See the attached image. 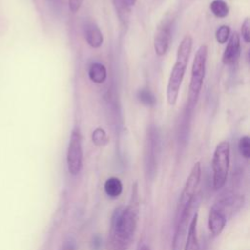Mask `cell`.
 Here are the masks:
<instances>
[{"label": "cell", "instance_id": "obj_22", "mask_svg": "<svg viewBox=\"0 0 250 250\" xmlns=\"http://www.w3.org/2000/svg\"><path fill=\"white\" fill-rule=\"evenodd\" d=\"M241 35L245 43L250 42V21L249 18H246L241 25Z\"/></svg>", "mask_w": 250, "mask_h": 250}, {"label": "cell", "instance_id": "obj_16", "mask_svg": "<svg viewBox=\"0 0 250 250\" xmlns=\"http://www.w3.org/2000/svg\"><path fill=\"white\" fill-rule=\"evenodd\" d=\"M104 188L107 196L111 198H116L122 193L123 186L121 181L118 178L110 177L104 182Z\"/></svg>", "mask_w": 250, "mask_h": 250}, {"label": "cell", "instance_id": "obj_28", "mask_svg": "<svg viewBox=\"0 0 250 250\" xmlns=\"http://www.w3.org/2000/svg\"><path fill=\"white\" fill-rule=\"evenodd\" d=\"M204 250H208V249H207V248H204Z\"/></svg>", "mask_w": 250, "mask_h": 250}, {"label": "cell", "instance_id": "obj_3", "mask_svg": "<svg viewBox=\"0 0 250 250\" xmlns=\"http://www.w3.org/2000/svg\"><path fill=\"white\" fill-rule=\"evenodd\" d=\"M208 49L206 45H201L193 58L191 66V75L188 87V105L193 107L197 102L200 90L202 88L203 79L205 76L206 61Z\"/></svg>", "mask_w": 250, "mask_h": 250}, {"label": "cell", "instance_id": "obj_27", "mask_svg": "<svg viewBox=\"0 0 250 250\" xmlns=\"http://www.w3.org/2000/svg\"><path fill=\"white\" fill-rule=\"evenodd\" d=\"M124 2L129 6V7H132L135 5V3L137 2V0H124Z\"/></svg>", "mask_w": 250, "mask_h": 250}, {"label": "cell", "instance_id": "obj_10", "mask_svg": "<svg viewBox=\"0 0 250 250\" xmlns=\"http://www.w3.org/2000/svg\"><path fill=\"white\" fill-rule=\"evenodd\" d=\"M227 223V217L222 204H214L209 212L208 227L213 235H219L223 231Z\"/></svg>", "mask_w": 250, "mask_h": 250}, {"label": "cell", "instance_id": "obj_6", "mask_svg": "<svg viewBox=\"0 0 250 250\" xmlns=\"http://www.w3.org/2000/svg\"><path fill=\"white\" fill-rule=\"evenodd\" d=\"M200 178H201V165H200V162H195L190 170V173L185 183L184 188L180 195V198L177 204L176 215L181 213L187 207L194 205L195 195H196L197 188L199 187Z\"/></svg>", "mask_w": 250, "mask_h": 250}, {"label": "cell", "instance_id": "obj_21", "mask_svg": "<svg viewBox=\"0 0 250 250\" xmlns=\"http://www.w3.org/2000/svg\"><path fill=\"white\" fill-rule=\"evenodd\" d=\"M229 34H230V28L228 25H221L215 34L216 40L219 44H225L229 38Z\"/></svg>", "mask_w": 250, "mask_h": 250}, {"label": "cell", "instance_id": "obj_17", "mask_svg": "<svg viewBox=\"0 0 250 250\" xmlns=\"http://www.w3.org/2000/svg\"><path fill=\"white\" fill-rule=\"evenodd\" d=\"M210 10L217 18H225L229 12V8L224 0H213L210 3Z\"/></svg>", "mask_w": 250, "mask_h": 250}, {"label": "cell", "instance_id": "obj_9", "mask_svg": "<svg viewBox=\"0 0 250 250\" xmlns=\"http://www.w3.org/2000/svg\"><path fill=\"white\" fill-rule=\"evenodd\" d=\"M171 38L172 20L169 18H165L159 22L153 37V48L157 56L162 57L167 53L170 46Z\"/></svg>", "mask_w": 250, "mask_h": 250}, {"label": "cell", "instance_id": "obj_7", "mask_svg": "<svg viewBox=\"0 0 250 250\" xmlns=\"http://www.w3.org/2000/svg\"><path fill=\"white\" fill-rule=\"evenodd\" d=\"M83 162V150H82V140L81 134L78 129H73L66 152V164L68 172L75 176L78 175L82 169Z\"/></svg>", "mask_w": 250, "mask_h": 250}, {"label": "cell", "instance_id": "obj_15", "mask_svg": "<svg viewBox=\"0 0 250 250\" xmlns=\"http://www.w3.org/2000/svg\"><path fill=\"white\" fill-rule=\"evenodd\" d=\"M112 4L120 22L124 26H127L131 15V7H129L124 0H112Z\"/></svg>", "mask_w": 250, "mask_h": 250}, {"label": "cell", "instance_id": "obj_1", "mask_svg": "<svg viewBox=\"0 0 250 250\" xmlns=\"http://www.w3.org/2000/svg\"><path fill=\"white\" fill-rule=\"evenodd\" d=\"M132 194L126 206H120L112 214L108 245L112 250H128L131 246L139 221L138 186L132 187Z\"/></svg>", "mask_w": 250, "mask_h": 250}, {"label": "cell", "instance_id": "obj_18", "mask_svg": "<svg viewBox=\"0 0 250 250\" xmlns=\"http://www.w3.org/2000/svg\"><path fill=\"white\" fill-rule=\"evenodd\" d=\"M137 98L139 102L146 106H153L156 104L155 96L149 89H146V88L140 89L137 92Z\"/></svg>", "mask_w": 250, "mask_h": 250}, {"label": "cell", "instance_id": "obj_5", "mask_svg": "<svg viewBox=\"0 0 250 250\" xmlns=\"http://www.w3.org/2000/svg\"><path fill=\"white\" fill-rule=\"evenodd\" d=\"M230 146L227 141L220 142L213 153L212 171H213V187L215 189L222 188L227 181L229 168Z\"/></svg>", "mask_w": 250, "mask_h": 250}, {"label": "cell", "instance_id": "obj_23", "mask_svg": "<svg viewBox=\"0 0 250 250\" xmlns=\"http://www.w3.org/2000/svg\"><path fill=\"white\" fill-rule=\"evenodd\" d=\"M61 250H76L75 240H74L72 237L67 238V239L63 242V244H62Z\"/></svg>", "mask_w": 250, "mask_h": 250}, {"label": "cell", "instance_id": "obj_13", "mask_svg": "<svg viewBox=\"0 0 250 250\" xmlns=\"http://www.w3.org/2000/svg\"><path fill=\"white\" fill-rule=\"evenodd\" d=\"M85 39L92 48H100L104 42V36L99 26L94 22H88L84 27Z\"/></svg>", "mask_w": 250, "mask_h": 250}, {"label": "cell", "instance_id": "obj_4", "mask_svg": "<svg viewBox=\"0 0 250 250\" xmlns=\"http://www.w3.org/2000/svg\"><path fill=\"white\" fill-rule=\"evenodd\" d=\"M159 137L154 125H149L146 132L144 146V170L147 181H153L157 173Z\"/></svg>", "mask_w": 250, "mask_h": 250}, {"label": "cell", "instance_id": "obj_24", "mask_svg": "<svg viewBox=\"0 0 250 250\" xmlns=\"http://www.w3.org/2000/svg\"><path fill=\"white\" fill-rule=\"evenodd\" d=\"M83 0H68V7L69 10L72 13H76L79 11L81 5H82Z\"/></svg>", "mask_w": 250, "mask_h": 250}, {"label": "cell", "instance_id": "obj_11", "mask_svg": "<svg viewBox=\"0 0 250 250\" xmlns=\"http://www.w3.org/2000/svg\"><path fill=\"white\" fill-rule=\"evenodd\" d=\"M240 56V37L237 32H233L228 40V44L223 53L222 62L226 65L233 64Z\"/></svg>", "mask_w": 250, "mask_h": 250}, {"label": "cell", "instance_id": "obj_25", "mask_svg": "<svg viewBox=\"0 0 250 250\" xmlns=\"http://www.w3.org/2000/svg\"><path fill=\"white\" fill-rule=\"evenodd\" d=\"M93 244H95V245H94V248H98V247L101 245V239H100L99 236H95V237H94Z\"/></svg>", "mask_w": 250, "mask_h": 250}, {"label": "cell", "instance_id": "obj_14", "mask_svg": "<svg viewBox=\"0 0 250 250\" xmlns=\"http://www.w3.org/2000/svg\"><path fill=\"white\" fill-rule=\"evenodd\" d=\"M88 75L92 82H94L96 84H102L104 82V80L106 79V76H107L106 68L104 64H102L100 62H94L89 67Z\"/></svg>", "mask_w": 250, "mask_h": 250}, {"label": "cell", "instance_id": "obj_26", "mask_svg": "<svg viewBox=\"0 0 250 250\" xmlns=\"http://www.w3.org/2000/svg\"><path fill=\"white\" fill-rule=\"evenodd\" d=\"M137 250H150V248L146 243H141Z\"/></svg>", "mask_w": 250, "mask_h": 250}, {"label": "cell", "instance_id": "obj_2", "mask_svg": "<svg viewBox=\"0 0 250 250\" xmlns=\"http://www.w3.org/2000/svg\"><path fill=\"white\" fill-rule=\"evenodd\" d=\"M191 49H192L191 36L190 35L184 36V38L179 44V47L177 50L176 62L174 63V66L172 68V71L170 73L168 83H167L166 97H167V102L170 105H175L177 103L179 91L185 76V72L187 69Z\"/></svg>", "mask_w": 250, "mask_h": 250}, {"label": "cell", "instance_id": "obj_12", "mask_svg": "<svg viewBox=\"0 0 250 250\" xmlns=\"http://www.w3.org/2000/svg\"><path fill=\"white\" fill-rule=\"evenodd\" d=\"M197 221H198V214L194 213L190 220L187 237L184 243V250H200L199 242L197 238Z\"/></svg>", "mask_w": 250, "mask_h": 250}, {"label": "cell", "instance_id": "obj_19", "mask_svg": "<svg viewBox=\"0 0 250 250\" xmlns=\"http://www.w3.org/2000/svg\"><path fill=\"white\" fill-rule=\"evenodd\" d=\"M92 141L97 146H103L108 143V137L103 128H96L92 133Z\"/></svg>", "mask_w": 250, "mask_h": 250}, {"label": "cell", "instance_id": "obj_20", "mask_svg": "<svg viewBox=\"0 0 250 250\" xmlns=\"http://www.w3.org/2000/svg\"><path fill=\"white\" fill-rule=\"evenodd\" d=\"M238 150L245 159H248L250 157V139L248 136H243L239 139Z\"/></svg>", "mask_w": 250, "mask_h": 250}, {"label": "cell", "instance_id": "obj_8", "mask_svg": "<svg viewBox=\"0 0 250 250\" xmlns=\"http://www.w3.org/2000/svg\"><path fill=\"white\" fill-rule=\"evenodd\" d=\"M194 205H191L189 207H187L184 209L181 213L176 215V220H175V232L173 235V240H172V250H182L188 226L191 220L192 216V209Z\"/></svg>", "mask_w": 250, "mask_h": 250}]
</instances>
